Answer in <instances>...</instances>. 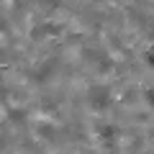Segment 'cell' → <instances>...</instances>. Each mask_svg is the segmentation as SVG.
Masks as SVG:
<instances>
[{"label": "cell", "instance_id": "obj_2", "mask_svg": "<svg viewBox=\"0 0 154 154\" xmlns=\"http://www.w3.org/2000/svg\"><path fill=\"white\" fill-rule=\"evenodd\" d=\"M146 98H149V103L154 105V90H149V93H146Z\"/></svg>", "mask_w": 154, "mask_h": 154}, {"label": "cell", "instance_id": "obj_1", "mask_svg": "<svg viewBox=\"0 0 154 154\" xmlns=\"http://www.w3.org/2000/svg\"><path fill=\"white\" fill-rule=\"evenodd\" d=\"M146 62H149V64H154V49L146 51Z\"/></svg>", "mask_w": 154, "mask_h": 154}]
</instances>
